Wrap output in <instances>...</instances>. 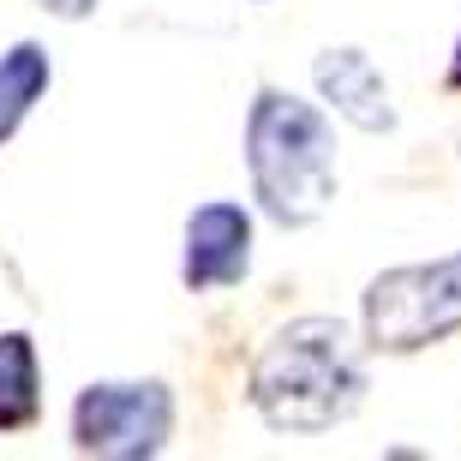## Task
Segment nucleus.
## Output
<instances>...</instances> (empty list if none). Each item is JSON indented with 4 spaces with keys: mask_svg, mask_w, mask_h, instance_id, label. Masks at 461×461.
Instances as JSON below:
<instances>
[{
    "mask_svg": "<svg viewBox=\"0 0 461 461\" xmlns=\"http://www.w3.org/2000/svg\"><path fill=\"white\" fill-rule=\"evenodd\" d=\"M449 85L461 90V42H456V60H449Z\"/></svg>",
    "mask_w": 461,
    "mask_h": 461,
    "instance_id": "nucleus-10",
    "label": "nucleus"
},
{
    "mask_svg": "<svg viewBox=\"0 0 461 461\" xmlns=\"http://www.w3.org/2000/svg\"><path fill=\"white\" fill-rule=\"evenodd\" d=\"M246 162L252 186L276 222H312L336 198V138L312 103H294L282 90H264L246 126Z\"/></svg>",
    "mask_w": 461,
    "mask_h": 461,
    "instance_id": "nucleus-2",
    "label": "nucleus"
},
{
    "mask_svg": "<svg viewBox=\"0 0 461 461\" xmlns=\"http://www.w3.org/2000/svg\"><path fill=\"white\" fill-rule=\"evenodd\" d=\"M42 90H49V54L36 42H18L13 54H0V138L18 132V120L31 114Z\"/></svg>",
    "mask_w": 461,
    "mask_h": 461,
    "instance_id": "nucleus-8",
    "label": "nucleus"
},
{
    "mask_svg": "<svg viewBox=\"0 0 461 461\" xmlns=\"http://www.w3.org/2000/svg\"><path fill=\"white\" fill-rule=\"evenodd\" d=\"M174 426V402L162 384H96V390L78 395L72 408V444L85 456H156L168 444Z\"/></svg>",
    "mask_w": 461,
    "mask_h": 461,
    "instance_id": "nucleus-4",
    "label": "nucleus"
},
{
    "mask_svg": "<svg viewBox=\"0 0 461 461\" xmlns=\"http://www.w3.org/2000/svg\"><path fill=\"white\" fill-rule=\"evenodd\" d=\"M318 90H324V96L342 108L354 126H366V132H384V126H395L390 90H384L377 67H372L359 49H330L324 60H318Z\"/></svg>",
    "mask_w": 461,
    "mask_h": 461,
    "instance_id": "nucleus-6",
    "label": "nucleus"
},
{
    "mask_svg": "<svg viewBox=\"0 0 461 461\" xmlns=\"http://www.w3.org/2000/svg\"><path fill=\"white\" fill-rule=\"evenodd\" d=\"M366 390L354 336L342 318H300L252 366V402L276 431H330Z\"/></svg>",
    "mask_w": 461,
    "mask_h": 461,
    "instance_id": "nucleus-1",
    "label": "nucleus"
},
{
    "mask_svg": "<svg viewBox=\"0 0 461 461\" xmlns=\"http://www.w3.org/2000/svg\"><path fill=\"white\" fill-rule=\"evenodd\" d=\"M42 395H36V348L31 336H0V431L31 426Z\"/></svg>",
    "mask_w": 461,
    "mask_h": 461,
    "instance_id": "nucleus-7",
    "label": "nucleus"
},
{
    "mask_svg": "<svg viewBox=\"0 0 461 461\" xmlns=\"http://www.w3.org/2000/svg\"><path fill=\"white\" fill-rule=\"evenodd\" d=\"M42 6H49V13H60V18H85L96 0H42Z\"/></svg>",
    "mask_w": 461,
    "mask_h": 461,
    "instance_id": "nucleus-9",
    "label": "nucleus"
},
{
    "mask_svg": "<svg viewBox=\"0 0 461 461\" xmlns=\"http://www.w3.org/2000/svg\"><path fill=\"white\" fill-rule=\"evenodd\" d=\"M252 264V222L240 204H204L198 216L186 222V276L192 288H228L240 282Z\"/></svg>",
    "mask_w": 461,
    "mask_h": 461,
    "instance_id": "nucleus-5",
    "label": "nucleus"
},
{
    "mask_svg": "<svg viewBox=\"0 0 461 461\" xmlns=\"http://www.w3.org/2000/svg\"><path fill=\"white\" fill-rule=\"evenodd\" d=\"M461 330V258H438V264H408L390 270L366 288V336L372 348L408 354L438 336Z\"/></svg>",
    "mask_w": 461,
    "mask_h": 461,
    "instance_id": "nucleus-3",
    "label": "nucleus"
}]
</instances>
